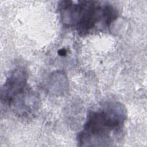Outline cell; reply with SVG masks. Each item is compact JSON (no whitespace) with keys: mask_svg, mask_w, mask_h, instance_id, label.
Returning <instances> with one entry per match:
<instances>
[{"mask_svg":"<svg viewBox=\"0 0 147 147\" xmlns=\"http://www.w3.org/2000/svg\"><path fill=\"white\" fill-rule=\"evenodd\" d=\"M126 110L119 102H109L87 115L77 137L79 146H111L119 136L126 119Z\"/></svg>","mask_w":147,"mask_h":147,"instance_id":"obj_1","label":"cell"},{"mask_svg":"<svg viewBox=\"0 0 147 147\" xmlns=\"http://www.w3.org/2000/svg\"><path fill=\"white\" fill-rule=\"evenodd\" d=\"M58 9L63 24L75 28L80 36L87 35L100 22L104 27L110 28L118 14L113 6L102 5L94 1H63L59 2Z\"/></svg>","mask_w":147,"mask_h":147,"instance_id":"obj_2","label":"cell"},{"mask_svg":"<svg viewBox=\"0 0 147 147\" xmlns=\"http://www.w3.org/2000/svg\"><path fill=\"white\" fill-rule=\"evenodd\" d=\"M28 74L22 67L14 69L9 74L1 90V100L10 107L25 95L30 89L28 86Z\"/></svg>","mask_w":147,"mask_h":147,"instance_id":"obj_3","label":"cell"},{"mask_svg":"<svg viewBox=\"0 0 147 147\" xmlns=\"http://www.w3.org/2000/svg\"><path fill=\"white\" fill-rule=\"evenodd\" d=\"M59 55H60V56H64V55H66V51L64 49L59 50Z\"/></svg>","mask_w":147,"mask_h":147,"instance_id":"obj_4","label":"cell"}]
</instances>
